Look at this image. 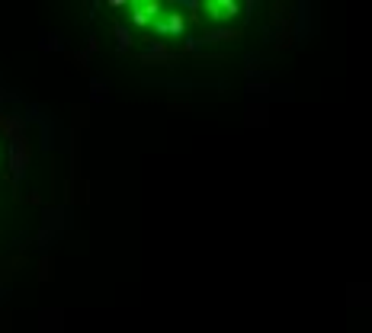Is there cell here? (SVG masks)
<instances>
[{"mask_svg": "<svg viewBox=\"0 0 372 333\" xmlns=\"http://www.w3.org/2000/svg\"><path fill=\"white\" fill-rule=\"evenodd\" d=\"M205 10L215 19H231L237 13V3H231V0H212V3H205Z\"/></svg>", "mask_w": 372, "mask_h": 333, "instance_id": "cell-1", "label": "cell"}]
</instances>
